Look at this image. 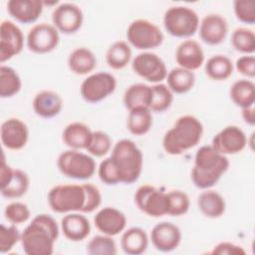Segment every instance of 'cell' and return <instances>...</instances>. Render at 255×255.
Segmentation results:
<instances>
[{
    "mask_svg": "<svg viewBox=\"0 0 255 255\" xmlns=\"http://www.w3.org/2000/svg\"><path fill=\"white\" fill-rule=\"evenodd\" d=\"M48 203L56 213H91L101 205L102 194L92 183L58 184L50 189Z\"/></svg>",
    "mask_w": 255,
    "mask_h": 255,
    "instance_id": "obj_1",
    "label": "cell"
},
{
    "mask_svg": "<svg viewBox=\"0 0 255 255\" xmlns=\"http://www.w3.org/2000/svg\"><path fill=\"white\" fill-rule=\"evenodd\" d=\"M60 230L54 217L36 215L21 234V245L27 255H51Z\"/></svg>",
    "mask_w": 255,
    "mask_h": 255,
    "instance_id": "obj_2",
    "label": "cell"
},
{
    "mask_svg": "<svg viewBox=\"0 0 255 255\" xmlns=\"http://www.w3.org/2000/svg\"><path fill=\"white\" fill-rule=\"evenodd\" d=\"M229 165L226 155L219 153L211 145H202L194 156L191 180L199 189L211 188L227 171Z\"/></svg>",
    "mask_w": 255,
    "mask_h": 255,
    "instance_id": "obj_3",
    "label": "cell"
},
{
    "mask_svg": "<svg viewBox=\"0 0 255 255\" xmlns=\"http://www.w3.org/2000/svg\"><path fill=\"white\" fill-rule=\"evenodd\" d=\"M203 134V126L194 116L179 117L164 133L162 147L167 154L179 155L199 143Z\"/></svg>",
    "mask_w": 255,
    "mask_h": 255,
    "instance_id": "obj_4",
    "label": "cell"
},
{
    "mask_svg": "<svg viewBox=\"0 0 255 255\" xmlns=\"http://www.w3.org/2000/svg\"><path fill=\"white\" fill-rule=\"evenodd\" d=\"M111 159L117 168L121 183L135 182L142 171L143 156L138 146L128 138L119 140L113 147Z\"/></svg>",
    "mask_w": 255,
    "mask_h": 255,
    "instance_id": "obj_5",
    "label": "cell"
},
{
    "mask_svg": "<svg viewBox=\"0 0 255 255\" xmlns=\"http://www.w3.org/2000/svg\"><path fill=\"white\" fill-rule=\"evenodd\" d=\"M163 26L173 37L188 38L197 32L199 18L197 13L189 7L172 6L164 12Z\"/></svg>",
    "mask_w": 255,
    "mask_h": 255,
    "instance_id": "obj_6",
    "label": "cell"
},
{
    "mask_svg": "<svg viewBox=\"0 0 255 255\" xmlns=\"http://www.w3.org/2000/svg\"><path fill=\"white\" fill-rule=\"evenodd\" d=\"M57 166L65 176L79 180L91 178L95 174L97 167L92 155L72 148L64 150L59 154Z\"/></svg>",
    "mask_w": 255,
    "mask_h": 255,
    "instance_id": "obj_7",
    "label": "cell"
},
{
    "mask_svg": "<svg viewBox=\"0 0 255 255\" xmlns=\"http://www.w3.org/2000/svg\"><path fill=\"white\" fill-rule=\"evenodd\" d=\"M128 42L138 50H151L160 46L163 33L157 25L147 19H135L127 29Z\"/></svg>",
    "mask_w": 255,
    "mask_h": 255,
    "instance_id": "obj_8",
    "label": "cell"
},
{
    "mask_svg": "<svg viewBox=\"0 0 255 255\" xmlns=\"http://www.w3.org/2000/svg\"><path fill=\"white\" fill-rule=\"evenodd\" d=\"M134 202L137 208L150 217L167 215L169 201L167 192L150 184L140 185L134 193Z\"/></svg>",
    "mask_w": 255,
    "mask_h": 255,
    "instance_id": "obj_9",
    "label": "cell"
},
{
    "mask_svg": "<svg viewBox=\"0 0 255 255\" xmlns=\"http://www.w3.org/2000/svg\"><path fill=\"white\" fill-rule=\"evenodd\" d=\"M29 185V175L22 169L10 166L3 154L0 167L1 195L7 199L20 198L27 193Z\"/></svg>",
    "mask_w": 255,
    "mask_h": 255,
    "instance_id": "obj_10",
    "label": "cell"
},
{
    "mask_svg": "<svg viewBox=\"0 0 255 255\" xmlns=\"http://www.w3.org/2000/svg\"><path fill=\"white\" fill-rule=\"evenodd\" d=\"M116 88L117 80L115 76L107 72H99L88 76L83 81L80 94L87 103L96 104L112 95Z\"/></svg>",
    "mask_w": 255,
    "mask_h": 255,
    "instance_id": "obj_11",
    "label": "cell"
},
{
    "mask_svg": "<svg viewBox=\"0 0 255 255\" xmlns=\"http://www.w3.org/2000/svg\"><path fill=\"white\" fill-rule=\"evenodd\" d=\"M28 49L35 54H47L54 51L60 43L59 31L53 24L39 23L34 25L27 34Z\"/></svg>",
    "mask_w": 255,
    "mask_h": 255,
    "instance_id": "obj_12",
    "label": "cell"
},
{
    "mask_svg": "<svg viewBox=\"0 0 255 255\" xmlns=\"http://www.w3.org/2000/svg\"><path fill=\"white\" fill-rule=\"evenodd\" d=\"M133 72L147 82L158 84L166 79L167 69L164 61L152 52H142L136 55L132 62Z\"/></svg>",
    "mask_w": 255,
    "mask_h": 255,
    "instance_id": "obj_13",
    "label": "cell"
},
{
    "mask_svg": "<svg viewBox=\"0 0 255 255\" xmlns=\"http://www.w3.org/2000/svg\"><path fill=\"white\" fill-rule=\"evenodd\" d=\"M84 21L82 9L74 3H61L52 12L53 25L59 32L71 35L78 32Z\"/></svg>",
    "mask_w": 255,
    "mask_h": 255,
    "instance_id": "obj_14",
    "label": "cell"
},
{
    "mask_svg": "<svg viewBox=\"0 0 255 255\" xmlns=\"http://www.w3.org/2000/svg\"><path fill=\"white\" fill-rule=\"evenodd\" d=\"M24 47V34L14 22L3 20L0 25V62L9 61L20 54Z\"/></svg>",
    "mask_w": 255,
    "mask_h": 255,
    "instance_id": "obj_15",
    "label": "cell"
},
{
    "mask_svg": "<svg viewBox=\"0 0 255 255\" xmlns=\"http://www.w3.org/2000/svg\"><path fill=\"white\" fill-rule=\"evenodd\" d=\"M247 144L245 132L237 126H227L212 138L211 146L219 153L232 155L241 152Z\"/></svg>",
    "mask_w": 255,
    "mask_h": 255,
    "instance_id": "obj_16",
    "label": "cell"
},
{
    "mask_svg": "<svg viewBox=\"0 0 255 255\" xmlns=\"http://www.w3.org/2000/svg\"><path fill=\"white\" fill-rule=\"evenodd\" d=\"M1 141L5 148L10 150H20L28 142L29 128L27 125L18 118L5 120L0 128Z\"/></svg>",
    "mask_w": 255,
    "mask_h": 255,
    "instance_id": "obj_17",
    "label": "cell"
},
{
    "mask_svg": "<svg viewBox=\"0 0 255 255\" xmlns=\"http://www.w3.org/2000/svg\"><path fill=\"white\" fill-rule=\"evenodd\" d=\"M150 240L156 250L170 252L179 246L181 242V231L177 225L162 221L155 224L151 229Z\"/></svg>",
    "mask_w": 255,
    "mask_h": 255,
    "instance_id": "obj_18",
    "label": "cell"
},
{
    "mask_svg": "<svg viewBox=\"0 0 255 255\" xmlns=\"http://www.w3.org/2000/svg\"><path fill=\"white\" fill-rule=\"evenodd\" d=\"M200 39L207 45L216 46L221 44L228 34L226 19L215 13L205 15L199 23Z\"/></svg>",
    "mask_w": 255,
    "mask_h": 255,
    "instance_id": "obj_19",
    "label": "cell"
},
{
    "mask_svg": "<svg viewBox=\"0 0 255 255\" xmlns=\"http://www.w3.org/2000/svg\"><path fill=\"white\" fill-rule=\"evenodd\" d=\"M94 223L96 228L103 234L116 236L125 230L127 217L119 209L107 206L97 212L94 217Z\"/></svg>",
    "mask_w": 255,
    "mask_h": 255,
    "instance_id": "obj_20",
    "label": "cell"
},
{
    "mask_svg": "<svg viewBox=\"0 0 255 255\" xmlns=\"http://www.w3.org/2000/svg\"><path fill=\"white\" fill-rule=\"evenodd\" d=\"M204 59L202 47L195 40L186 39L176 48L175 61L183 69L193 72L203 65Z\"/></svg>",
    "mask_w": 255,
    "mask_h": 255,
    "instance_id": "obj_21",
    "label": "cell"
},
{
    "mask_svg": "<svg viewBox=\"0 0 255 255\" xmlns=\"http://www.w3.org/2000/svg\"><path fill=\"white\" fill-rule=\"evenodd\" d=\"M44 3L40 0H9L7 11L16 21L23 24H32L41 16Z\"/></svg>",
    "mask_w": 255,
    "mask_h": 255,
    "instance_id": "obj_22",
    "label": "cell"
},
{
    "mask_svg": "<svg viewBox=\"0 0 255 255\" xmlns=\"http://www.w3.org/2000/svg\"><path fill=\"white\" fill-rule=\"evenodd\" d=\"M61 229L64 236L74 242L86 239L91 232L89 219L81 212L66 213L61 220Z\"/></svg>",
    "mask_w": 255,
    "mask_h": 255,
    "instance_id": "obj_23",
    "label": "cell"
},
{
    "mask_svg": "<svg viewBox=\"0 0 255 255\" xmlns=\"http://www.w3.org/2000/svg\"><path fill=\"white\" fill-rule=\"evenodd\" d=\"M32 106L35 114L40 118L52 119L61 113L63 109V100L58 93L44 90L36 94Z\"/></svg>",
    "mask_w": 255,
    "mask_h": 255,
    "instance_id": "obj_24",
    "label": "cell"
},
{
    "mask_svg": "<svg viewBox=\"0 0 255 255\" xmlns=\"http://www.w3.org/2000/svg\"><path fill=\"white\" fill-rule=\"evenodd\" d=\"M93 131L84 123L74 122L66 126L62 133L64 143L72 149H87Z\"/></svg>",
    "mask_w": 255,
    "mask_h": 255,
    "instance_id": "obj_25",
    "label": "cell"
},
{
    "mask_svg": "<svg viewBox=\"0 0 255 255\" xmlns=\"http://www.w3.org/2000/svg\"><path fill=\"white\" fill-rule=\"evenodd\" d=\"M197 206L200 212L208 218L221 217L226 209L224 197L213 189H204L197 197Z\"/></svg>",
    "mask_w": 255,
    "mask_h": 255,
    "instance_id": "obj_26",
    "label": "cell"
},
{
    "mask_svg": "<svg viewBox=\"0 0 255 255\" xmlns=\"http://www.w3.org/2000/svg\"><path fill=\"white\" fill-rule=\"evenodd\" d=\"M68 67L76 75L83 76L90 74L97 67L95 54L86 47H79L73 50L68 57Z\"/></svg>",
    "mask_w": 255,
    "mask_h": 255,
    "instance_id": "obj_27",
    "label": "cell"
},
{
    "mask_svg": "<svg viewBox=\"0 0 255 255\" xmlns=\"http://www.w3.org/2000/svg\"><path fill=\"white\" fill-rule=\"evenodd\" d=\"M148 246V236L140 227H130L121 237V247L126 254L139 255L145 252Z\"/></svg>",
    "mask_w": 255,
    "mask_h": 255,
    "instance_id": "obj_28",
    "label": "cell"
},
{
    "mask_svg": "<svg viewBox=\"0 0 255 255\" xmlns=\"http://www.w3.org/2000/svg\"><path fill=\"white\" fill-rule=\"evenodd\" d=\"M152 127L151 111L145 107H137L128 111L127 128L131 134L143 135Z\"/></svg>",
    "mask_w": 255,
    "mask_h": 255,
    "instance_id": "obj_29",
    "label": "cell"
},
{
    "mask_svg": "<svg viewBox=\"0 0 255 255\" xmlns=\"http://www.w3.org/2000/svg\"><path fill=\"white\" fill-rule=\"evenodd\" d=\"M229 96L231 101L241 109L253 107L255 103V85L247 79L237 80L232 84Z\"/></svg>",
    "mask_w": 255,
    "mask_h": 255,
    "instance_id": "obj_30",
    "label": "cell"
},
{
    "mask_svg": "<svg viewBox=\"0 0 255 255\" xmlns=\"http://www.w3.org/2000/svg\"><path fill=\"white\" fill-rule=\"evenodd\" d=\"M150 101L151 86L142 83H136L128 86L124 93L123 102L128 111L137 107L148 108Z\"/></svg>",
    "mask_w": 255,
    "mask_h": 255,
    "instance_id": "obj_31",
    "label": "cell"
},
{
    "mask_svg": "<svg viewBox=\"0 0 255 255\" xmlns=\"http://www.w3.org/2000/svg\"><path fill=\"white\" fill-rule=\"evenodd\" d=\"M167 87L172 93L181 95L189 92L195 84V75L192 71L181 67L173 68L166 76Z\"/></svg>",
    "mask_w": 255,
    "mask_h": 255,
    "instance_id": "obj_32",
    "label": "cell"
},
{
    "mask_svg": "<svg viewBox=\"0 0 255 255\" xmlns=\"http://www.w3.org/2000/svg\"><path fill=\"white\" fill-rule=\"evenodd\" d=\"M205 74L213 81H225L233 74L232 61L225 55H214L205 63Z\"/></svg>",
    "mask_w": 255,
    "mask_h": 255,
    "instance_id": "obj_33",
    "label": "cell"
},
{
    "mask_svg": "<svg viewBox=\"0 0 255 255\" xmlns=\"http://www.w3.org/2000/svg\"><path fill=\"white\" fill-rule=\"evenodd\" d=\"M131 59V49L126 41L114 42L106 52V62L114 70H122Z\"/></svg>",
    "mask_w": 255,
    "mask_h": 255,
    "instance_id": "obj_34",
    "label": "cell"
},
{
    "mask_svg": "<svg viewBox=\"0 0 255 255\" xmlns=\"http://www.w3.org/2000/svg\"><path fill=\"white\" fill-rule=\"evenodd\" d=\"M22 88V81L19 74L11 67L1 65L0 67V97L11 98L17 95Z\"/></svg>",
    "mask_w": 255,
    "mask_h": 255,
    "instance_id": "obj_35",
    "label": "cell"
},
{
    "mask_svg": "<svg viewBox=\"0 0 255 255\" xmlns=\"http://www.w3.org/2000/svg\"><path fill=\"white\" fill-rule=\"evenodd\" d=\"M233 48L245 55H253L255 52V34L253 30L246 27L236 28L231 34Z\"/></svg>",
    "mask_w": 255,
    "mask_h": 255,
    "instance_id": "obj_36",
    "label": "cell"
},
{
    "mask_svg": "<svg viewBox=\"0 0 255 255\" xmlns=\"http://www.w3.org/2000/svg\"><path fill=\"white\" fill-rule=\"evenodd\" d=\"M173 93L169 88L161 83L151 86V101L148 109L151 112L163 113L172 104Z\"/></svg>",
    "mask_w": 255,
    "mask_h": 255,
    "instance_id": "obj_37",
    "label": "cell"
},
{
    "mask_svg": "<svg viewBox=\"0 0 255 255\" xmlns=\"http://www.w3.org/2000/svg\"><path fill=\"white\" fill-rule=\"evenodd\" d=\"M87 252L90 255H115L118 253V249L113 236L104 234L94 236L89 241Z\"/></svg>",
    "mask_w": 255,
    "mask_h": 255,
    "instance_id": "obj_38",
    "label": "cell"
},
{
    "mask_svg": "<svg viewBox=\"0 0 255 255\" xmlns=\"http://www.w3.org/2000/svg\"><path fill=\"white\" fill-rule=\"evenodd\" d=\"M112 148L111 136L103 130H95L92 133L91 141L87 147V151L90 155L96 157H102L106 155Z\"/></svg>",
    "mask_w": 255,
    "mask_h": 255,
    "instance_id": "obj_39",
    "label": "cell"
},
{
    "mask_svg": "<svg viewBox=\"0 0 255 255\" xmlns=\"http://www.w3.org/2000/svg\"><path fill=\"white\" fill-rule=\"evenodd\" d=\"M169 207L167 215L181 216L185 214L190 206V200L188 195L182 190H170L167 192Z\"/></svg>",
    "mask_w": 255,
    "mask_h": 255,
    "instance_id": "obj_40",
    "label": "cell"
},
{
    "mask_svg": "<svg viewBox=\"0 0 255 255\" xmlns=\"http://www.w3.org/2000/svg\"><path fill=\"white\" fill-rule=\"evenodd\" d=\"M4 216L9 222H11V224L17 225L26 222L30 218L31 212L27 204L20 201H14L6 205L4 209Z\"/></svg>",
    "mask_w": 255,
    "mask_h": 255,
    "instance_id": "obj_41",
    "label": "cell"
},
{
    "mask_svg": "<svg viewBox=\"0 0 255 255\" xmlns=\"http://www.w3.org/2000/svg\"><path fill=\"white\" fill-rule=\"evenodd\" d=\"M21 234L15 224L0 226V253L5 254L10 252L14 246L21 241Z\"/></svg>",
    "mask_w": 255,
    "mask_h": 255,
    "instance_id": "obj_42",
    "label": "cell"
},
{
    "mask_svg": "<svg viewBox=\"0 0 255 255\" xmlns=\"http://www.w3.org/2000/svg\"><path fill=\"white\" fill-rule=\"evenodd\" d=\"M233 10L236 18L244 24L255 23V3L248 0H235Z\"/></svg>",
    "mask_w": 255,
    "mask_h": 255,
    "instance_id": "obj_43",
    "label": "cell"
},
{
    "mask_svg": "<svg viewBox=\"0 0 255 255\" xmlns=\"http://www.w3.org/2000/svg\"><path fill=\"white\" fill-rule=\"evenodd\" d=\"M98 175L101 181L106 183L107 185H116L118 183H121L119 173L111 157H107L101 161L98 167Z\"/></svg>",
    "mask_w": 255,
    "mask_h": 255,
    "instance_id": "obj_44",
    "label": "cell"
},
{
    "mask_svg": "<svg viewBox=\"0 0 255 255\" xmlns=\"http://www.w3.org/2000/svg\"><path fill=\"white\" fill-rule=\"evenodd\" d=\"M235 68L241 75L253 79L255 77V57L253 55L239 57L236 60Z\"/></svg>",
    "mask_w": 255,
    "mask_h": 255,
    "instance_id": "obj_45",
    "label": "cell"
},
{
    "mask_svg": "<svg viewBox=\"0 0 255 255\" xmlns=\"http://www.w3.org/2000/svg\"><path fill=\"white\" fill-rule=\"evenodd\" d=\"M210 253L218 255H244L246 251L237 244L229 241H222L216 244Z\"/></svg>",
    "mask_w": 255,
    "mask_h": 255,
    "instance_id": "obj_46",
    "label": "cell"
},
{
    "mask_svg": "<svg viewBox=\"0 0 255 255\" xmlns=\"http://www.w3.org/2000/svg\"><path fill=\"white\" fill-rule=\"evenodd\" d=\"M241 116L246 124L249 126H254L255 124V114H254V107H249L242 109Z\"/></svg>",
    "mask_w": 255,
    "mask_h": 255,
    "instance_id": "obj_47",
    "label": "cell"
}]
</instances>
